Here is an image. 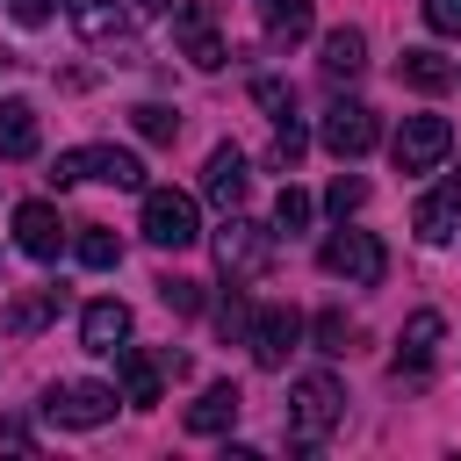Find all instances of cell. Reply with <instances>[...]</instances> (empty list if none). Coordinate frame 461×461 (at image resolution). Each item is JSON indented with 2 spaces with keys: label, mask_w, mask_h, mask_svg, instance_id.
Returning a JSON list of instances; mask_svg holds the SVG:
<instances>
[{
  "label": "cell",
  "mask_w": 461,
  "mask_h": 461,
  "mask_svg": "<svg viewBox=\"0 0 461 461\" xmlns=\"http://www.w3.org/2000/svg\"><path fill=\"white\" fill-rule=\"evenodd\" d=\"M79 180H108V187H144V166H137V151H122V144H79V151H58L50 158V187H79Z\"/></svg>",
  "instance_id": "cell-1"
},
{
  "label": "cell",
  "mask_w": 461,
  "mask_h": 461,
  "mask_svg": "<svg viewBox=\"0 0 461 461\" xmlns=\"http://www.w3.org/2000/svg\"><path fill=\"white\" fill-rule=\"evenodd\" d=\"M216 267H223V281H230V288H238V281H259V274L274 267V230L230 209V216H223V230H216Z\"/></svg>",
  "instance_id": "cell-2"
},
{
  "label": "cell",
  "mask_w": 461,
  "mask_h": 461,
  "mask_svg": "<svg viewBox=\"0 0 461 461\" xmlns=\"http://www.w3.org/2000/svg\"><path fill=\"white\" fill-rule=\"evenodd\" d=\"M317 267H324L331 281L375 288V281L389 274V252H382V238H375V230H331V238L317 245Z\"/></svg>",
  "instance_id": "cell-3"
},
{
  "label": "cell",
  "mask_w": 461,
  "mask_h": 461,
  "mask_svg": "<svg viewBox=\"0 0 461 461\" xmlns=\"http://www.w3.org/2000/svg\"><path fill=\"white\" fill-rule=\"evenodd\" d=\"M339 418H346V389H339L331 375H303V382L288 389V425H295V447H317Z\"/></svg>",
  "instance_id": "cell-4"
},
{
  "label": "cell",
  "mask_w": 461,
  "mask_h": 461,
  "mask_svg": "<svg viewBox=\"0 0 461 461\" xmlns=\"http://www.w3.org/2000/svg\"><path fill=\"white\" fill-rule=\"evenodd\" d=\"M144 238H151L158 252H187V245L202 238L194 194H180V187H144Z\"/></svg>",
  "instance_id": "cell-5"
},
{
  "label": "cell",
  "mask_w": 461,
  "mask_h": 461,
  "mask_svg": "<svg viewBox=\"0 0 461 461\" xmlns=\"http://www.w3.org/2000/svg\"><path fill=\"white\" fill-rule=\"evenodd\" d=\"M447 151H454V122H447V115H403V130H396V144H389L396 173H432Z\"/></svg>",
  "instance_id": "cell-6"
},
{
  "label": "cell",
  "mask_w": 461,
  "mask_h": 461,
  "mask_svg": "<svg viewBox=\"0 0 461 461\" xmlns=\"http://www.w3.org/2000/svg\"><path fill=\"white\" fill-rule=\"evenodd\" d=\"M115 389L108 382H58L50 396H43V418H58V425H72V432H94V425H108L115 418Z\"/></svg>",
  "instance_id": "cell-7"
},
{
  "label": "cell",
  "mask_w": 461,
  "mask_h": 461,
  "mask_svg": "<svg viewBox=\"0 0 461 461\" xmlns=\"http://www.w3.org/2000/svg\"><path fill=\"white\" fill-rule=\"evenodd\" d=\"M173 43H180V58L194 65V72H223V36H216V7L209 0H187L180 14H173Z\"/></svg>",
  "instance_id": "cell-8"
},
{
  "label": "cell",
  "mask_w": 461,
  "mask_h": 461,
  "mask_svg": "<svg viewBox=\"0 0 461 461\" xmlns=\"http://www.w3.org/2000/svg\"><path fill=\"white\" fill-rule=\"evenodd\" d=\"M324 151L331 158H360V151H375V137H382V122H375V108L367 101H339L331 115H324Z\"/></svg>",
  "instance_id": "cell-9"
},
{
  "label": "cell",
  "mask_w": 461,
  "mask_h": 461,
  "mask_svg": "<svg viewBox=\"0 0 461 461\" xmlns=\"http://www.w3.org/2000/svg\"><path fill=\"white\" fill-rule=\"evenodd\" d=\"M295 339H303V317H295L288 303L259 310V317H252V331H245V346H252V360H259V367H281V360L295 353Z\"/></svg>",
  "instance_id": "cell-10"
},
{
  "label": "cell",
  "mask_w": 461,
  "mask_h": 461,
  "mask_svg": "<svg viewBox=\"0 0 461 461\" xmlns=\"http://www.w3.org/2000/svg\"><path fill=\"white\" fill-rule=\"evenodd\" d=\"M411 230H418L425 245H447V238L461 230V173H447L432 194H418V209H411Z\"/></svg>",
  "instance_id": "cell-11"
},
{
  "label": "cell",
  "mask_w": 461,
  "mask_h": 461,
  "mask_svg": "<svg viewBox=\"0 0 461 461\" xmlns=\"http://www.w3.org/2000/svg\"><path fill=\"white\" fill-rule=\"evenodd\" d=\"M245 187H252V173H245V151H238V144H216V151H209V166H202V194H209V202L230 216V209L245 202Z\"/></svg>",
  "instance_id": "cell-12"
},
{
  "label": "cell",
  "mask_w": 461,
  "mask_h": 461,
  "mask_svg": "<svg viewBox=\"0 0 461 461\" xmlns=\"http://www.w3.org/2000/svg\"><path fill=\"white\" fill-rule=\"evenodd\" d=\"M14 245H22L29 259H58V252H65L58 209H50V202H22V209H14Z\"/></svg>",
  "instance_id": "cell-13"
},
{
  "label": "cell",
  "mask_w": 461,
  "mask_h": 461,
  "mask_svg": "<svg viewBox=\"0 0 461 461\" xmlns=\"http://www.w3.org/2000/svg\"><path fill=\"white\" fill-rule=\"evenodd\" d=\"M238 411H245V396H238V382H209L194 403H187V432H202V439H216V432H230L238 425Z\"/></svg>",
  "instance_id": "cell-14"
},
{
  "label": "cell",
  "mask_w": 461,
  "mask_h": 461,
  "mask_svg": "<svg viewBox=\"0 0 461 461\" xmlns=\"http://www.w3.org/2000/svg\"><path fill=\"white\" fill-rule=\"evenodd\" d=\"M439 339H447V317H439V310H418V317L403 324L396 375H425V367H432V353H439Z\"/></svg>",
  "instance_id": "cell-15"
},
{
  "label": "cell",
  "mask_w": 461,
  "mask_h": 461,
  "mask_svg": "<svg viewBox=\"0 0 461 461\" xmlns=\"http://www.w3.org/2000/svg\"><path fill=\"white\" fill-rule=\"evenodd\" d=\"M122 339H130V310H122V303L101 295V303L79 310V346H86V353H115Z\"/></svg>",
  "instance_id": "cell-16"
},
{
  "label": "cell",
  "mask_w": 461,
  "mask_h": 461,
  "mask_svg": "<svg viewBox=\"0 0 461 461\" xmlns=\"http://www.w3.org/2000/svg\"><path fill=\"white\" fill-rule=\"evenodd\" d=\"M58 303H65V288H29V295H14V303L0 310V331L29 339V331H43V324L58 317Z\"/></svg>",
  "instance_id": "cell-17"
},
{
  "label": "cell",
  "mask_w": 461,
  "mask_h": 461,
  "mask_svg": "<svg viewBox=\"0 0 461 461\" xmlns=\"http://www.w3.org/2000/svg\"><path fill=\"white\" fill-rule=\"evenodd\" d=\"M115 375H122V403H137V411H151V403H158V360H151V353L115 346Z\"/></svg>",
  "instance_id": "cell-18"
},
{
  "label": "cell",
  "mask_w": 461,
  "mask_h": 461,
  "mask_svg": "<svg viewBox=\"0 0 461 461\" xmlns=\"http://www.w3.org/2000/svg\"><path fill=\"white\" fill-rule=\"evenodd\" d=\"M36 108L29 101H0V158H36Z\"/></svg>",
  "instance_id": "cell-19"
},
{
  "label": "cell",
  "mask_w": 461,
  "mask_h": 461,
  "mask_svg": "<svg viewBox=\"0 0 461 461\" xmlns=\"http://www.w3.org/2000/svg\"><path fill=\"white\" fill-rule=\"evenodd\" d=\"M86 43H122V0H65Z\"/></svg>",
  "instance_id": "cell-20"
},
{
  "label": "cell",
  "mask_w": 461,
  "mask_h": 461,
  "mask_svg": "<svg viewBox=\"0 0 461 461\" xmlns=\"http://www.w3.org/2000/svg\"><path fill=\"white\" fill-rule=\"evenodd\" d=\"M317 65H324L331 79H353V72L367 65V36H360V29H331L324 50H317Z\"/></svg>",
  "instance_id": "cell-21"
},
{
  "label": "cell",
  "mask_w": 461,
  "mask_h": 461,
  "mask_svg": "<svg viewBox=\"0 0 461 461\" xmlns=\"http://www.w3.org/2000/svg\"><path fill=\"white\" fill-rule=\"evenodd\" d=\"M267 14V36L274 43H303L310 36V0H252Z\"/></svg>",
  "instance_id": "cell-22"
},
{
  "label": "cell",
  "mask_w": 461,
  "mask_h": 461,
  "mask_svg": "<svg viewBox=\"0 0 461 461\" xmlns=\"http://www.w3.org/2000/svg\"><path fill=\"white\" fill-rule=\"evenodd\" d=\"M396 72H403L418 94H447V86H454V65H447L439 50H403V65H396Z\"/></svg>",
  "instance_id": "cell-23"
},
{
  "label": "cell",
  "mask_w": 461,
  "mask_h": 461,
  "mask_svg": "<svg viewBox=\"0 0 461 461\" xmlns=\"http://www.w3.org/2000/svg\"><path fill=\"white\" fill-rule=\"evenodd\" d=\"M79 267H94V274H108V267H122V238L115 230H101V223H79Z\"/></svg>",
  "instance_id": "cell-24"
},
{
  "label": "cell",
  "mask_w": 461,
  "mask_h": 461,
  "mask_svg": "<svg viewBox=\"0 0 461 461\" xmlns=\"http://www.w3.org/2000/svg\"><path fill=\"white\" fill-rule=\"evenodd\" d=\"M130 122H137V137H144V144H173V137H180V115H173L166 101H137V108H130Z\"/></svg>",
  "instance_id": "cell-25"
},
{
  "label": "cell",
  "mask_w": 461,
  "mask_h": 461,
  "mask_svg": "<svg viewBox=\"0 0 461 461\" xmlns=\"http://www.w3.org/2000/svg\"><path fill=\"white\" fill-rule=\"evenodd\" d=\"M360 202H367V180H360V173H339V180H331V187H324V209H331V216H339V223H346V216H353V209H360Z\"/></svg>",
  "instance_id": "cell-26"
},
{
  "label": "cell",
  "mask_w": 461,
  "mask_h": 461,
  "mask_svg": "<svg viewBox=\"0 0 461 461\" xmlns=\"http://www.w3.org/2000/svg\"><path fill=\"white\" fill-rule=\"evenodd\" d=\"M158 303H166L173 317H194V310H202V281H180V274H166V281H158Z\"/></svg>",
  "instance_id": "cell-27"
},
{
  "label": "cell",
  "mask_w": 461,
  "mask_h": 461,
  "mask_svg": "<svg viewBox=\"0 0 461 461\" xmlns=\"http://www.w3.org/2000/svg\"><path fill=\"white\" fill-rule=\"evenodd\" d=\"M310 209H317V202H310L303 187H281V202H274V230H303Z\"/></svg>",
  "instance_id": "cell-28"
},
{
  "label": "cell",
  "mask_w": 461,
  "mask_h": 461,
  "mask_svg": "<svg viewBox=\"0 0 461 461\" xmlns=\"http://www.w3.org/2000/svg\"><path fill=\"white\" fill-rule=\"evenodd\" d=\"M252 101H259L274 122H288V115H295V101H288V86H281V79H252Z\"/></svg>",
  "instance_id": "cell-29"
},
{
  "label": "cell",
  "mask_w": 461,
  "mask_h": 461,
  "mask_svg": "<svg viewBox=\"0 0 461 461\" xmlns=\"http://www.w3.org/2000/svg\"><path fill=\"white\" fill-rule=\"evenodd\" d=\"M274 151H281V166H295L303 151H310V137H303V122L288 115V122H274Z\"/></svg>",
  "instance_id": "cell-30"
},
{
  "label": "cell",
  "mask_w": 461,
  "mask_h": 461,
  "mask_svg": "<svg viewBox=\"0 0 461 461\" xmlns=\"http://www.w3.org/2000/svg\"><path fill=\"white\" fill-rule=\"evenodd\" d=\"M216 324H223V339H245V331H252V310H245V295H230V303L216 310Z\"/></svg>",
  "instance_id": "cell-31"
},
{
  "label": "cell",
  "mask_w": 461,
  "mask_h": 461,
  "mask_svg": "<svg viewBox=\"0 0 461 461\" xmlns=\"http://www.w3.org/2000/svg\"><path fill=\"white\" fill-rule=\"evenodd\" d=\"M7 14H14L22 29H43V22L58 14V0H7Z\"/></svg>",
  "instance_id": "cell-32"
},
{
  "label": "cell",
  "mask_w": 461,
  "mask_h": 461,
  "mask_svg": "<svg viewBox=\"0 0 461 461\" xmlns=\"http://www.w3.org/2000/svg\"><path fill=\"white\" fill-rule=\"evenodd\" d=\"M425 22L439 36H461V0H425Z\"/></svg>",
  "instance_id": "cell-33"
},
{
  "label": "cell",
  "mask_w": 461,
  "mask_h": 461,
  "mask_svg": "<svg viewBox=\"0 0 461 461\" xmlns=\"http://www.w3.org/2000/svg\"><path fill=\"white\" fill-rule=\"evenodd\" d=\"M317 346H324V353H346V317H339V310L317 317Z\"/></svg>",
  "instance_id": "cell-34"
},
{
  "label": "cell",
  "mask_w": 461,
  "mask_h": 461,
  "mask_svg": "<svg viewBox=\"0 0 461 461\" xmlns=\"http://www.w3.org/2000/svg\"><path fill=\"white\" fill-rule=\"evenodd\" d=\"M130 7H137V14H166L173 0H130Z\"/></svg>",
  "instance_id": "cell-35"
}]
</instances>
